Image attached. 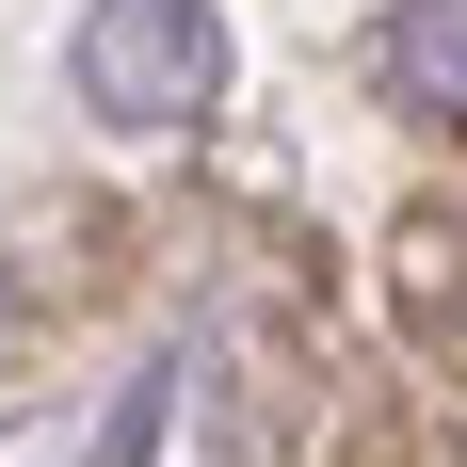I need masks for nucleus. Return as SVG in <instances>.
<instances>
[{"instance_id": "1", "label": "nucleus", "mask_w": 467, "mask_h": 467, "mask_svg": "<svg viewBox=\"0 0 467 467\" xmlns=\"http://www.w3.org/2000/svg\"><path fill=\"white\" fill-rule=\"evenodd\" d=\"M210 81H226L210 0H97L81 16V97L113 130H178V113H210Z\"/></svg>"}, {"instance_id": "2", "label": "nucleus", "mask_w": 467, "mask_h": 467, "mask_svg": "<svg viewBox=\"0 0 467 467\" xmlns=\"http://www.w3.org/2000/svg\"><path fill=\"white\" fill-rule=\"evenodd\" d=\"M387 306H403V355H420L435 403H451V210H403V242H387Z\"/></svg>"}]
</instances>
